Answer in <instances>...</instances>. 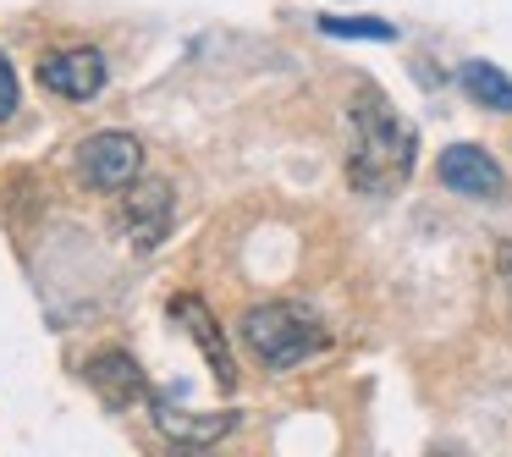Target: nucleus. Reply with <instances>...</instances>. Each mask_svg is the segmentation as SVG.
Instances as JSON below:
<instances>
[{"instance_id":"1","label":"nucleus","mask_w":512,"mask_h":457,"mask_svg":"<svg viewBox=\"0 0 512 457\" xmlns=\"http://www.w3.org/2000/svg\"><path fill=\"white\" fill-rule=\"evenodd\" d=\"M419 160V133L391 111L380 94L353 100V155H347V182L358 193H397L413 177Z\"/></svg>"},{"instance_id":"2","label":"nucleus","mask_w":512,"mask_h":457,"mask_svg":"<svg viewBox=\"0 0 512 457\" xmlns=\"http://www.w3.org/2000/svg\"><path fill=\"white\" fill-rule=\"evenodd\" d=\"M237 331H243V347L265 369H292V364H303V358L325 353V342H331L320 314L303 309V303H254Z\"/></svg>"},{"instance_id":"3","label":"nucleus","mask_w":512,"mask_h":457,"mask_svg":"<svg viewBox=\"0 0 512 457\" xmlns=\"http://www.w3.org/2000/svg\"><path fill=\"white\" fill-rule=\"evenodd\" d=\"M78 166L83 177H89V188L100 193H122L138 182V166H144V144H138L133 133H116V127H105V133H89L78 144Z\"/></svg>"},{"instance_id":"4","label":"nucleus","mask_w":512,"mask_h":457,"mask_svg":"<svg viewBox=\"0 0 512 457\" xmlns=\"http://www.w3.org/2000/svg\"><path fill=\"white\" fill-rule=\"evenodd\" d=\"M166 309H171V320H177L182 331L193 336V342H199V353H204V364H210L215 386H221V391H232V386H237L232 347H226V336H221V325H215V314L204 309V298H193V292H177V298H171Z\"/></svg>"},{"instance_id":"5","label":"nucleus","mask_w":512,"mask_h":457,"mask_svg":"<svg viewBox=\"0 0 512 457\" xmlns=\"http://www.w3.org/2000/svg\"><path fill=\"white\" fill-rule=\"evenodd\" d=\"M171 210H177V199H171L166 182H133V188H122V232L133 248H160V237L171 232Z\"/></svg>"},{"instance_id":"6","label":"nucleus","mask_w":512,"mask_h":457,"mask_svg":"<svg viewBox=\"0 0 512 457\" xmlns=\"http://www.w3.org/2000/svg\"><path fill=\"white\" fill-rule=\"evenodd\" d=\"M105 78H111V67H105L100 50H56V56L39 61V83H45L50 94H61V100H94V94L105 89Z\"/></svg>"},{"instance_id":"7","label":"nucleus","mask_w":512,"mask_h":457,"mask_svg":"<svg viewBox=\"0 0 512 457\" xmlns=\"http://www.w3.org/2000/svg\"><path fill=\"white\" fill-rule=\"evenodd\" d=\"M441 182L452 193H463V199H501V193H507V171H501L479 144L441 149Z\"/></svg>"},{"instance_id":"8","label":"nucleus","mask_w":512,"mask_h":457,"mask_svg":"<svg viewBox=\"0 0 512 457\" xmlns=\"http://www.w3.org/2000/svg\"><path fill=\"white\" fill-rule=\"evenodd\" d=\"M83 375L100 391L105 408H133L138 397H149V380H144V369H138V358L127 353V347H100V353L83 364Z\"/></svg>"},{"instance_id":"9","label":"nucleus","mask_w":512,"mask_h":457,"mask_svg":"<svg viewBox=\"0 0 512 457\" xmlns=\"http://www.w3.org/2000/svg\"><path fill=\"white\" fill-rule=\"evenodd\" d=\"M149 413H155V430L177 446H215L221 435L237 430V413H182L155 391H149Z\"/></svg>"},{"instance_id":"10","label":"nucleus","mask_w":512,"mask_h":457,"mask_svg":"<svg viewBox=\"0 0 512 457\" xmlns=\"http://www.w3.org/2000/svg\"><path fill=\"white\" fill-rule=\"evenodd\" d=\"M463 89L474 105H490V111H512V78L501 67H490V61H463Z\"/></svg>"},{"instance_id":"11","label":"nucleus","mask_w":512,"mask_h":457,"mask_svg":"<svg viewBox=\"0 0 512 457\" xmlns=\"http://www.w3.org/2000/svg\"><path fill=\"white\" fill-rule=\"evenodd\" d=\"M320 28L331 39H397L386 17H320Z\"/></svg>"},{"instance_id":"12","label":"nucleus","mask_w":512,"mask_h":457,"mask_svg":"<svg viewBox=\"0 0 512 457\" xmlns=\"http://www.w3.org/2000/svg\"><path fill=\"white\" fill-rule=\"evenodd\" d=\"M12 116H17V72L0 56V122H12Z\"/></svg>"},{"instance_id":"13","label":"nucleus","mask_w":512,"mask_h":457,"mask_svg":"<svg viewBox=\"0 0 512 457\" xmlns=\"http://www.w3.org/2000/svg\"><path fill=\"white\" fill-rule=\"evenodd\" d=\"M496 270H501V292H507V309H512V243L496 254Z\"/></svg>"}]
</instances>
